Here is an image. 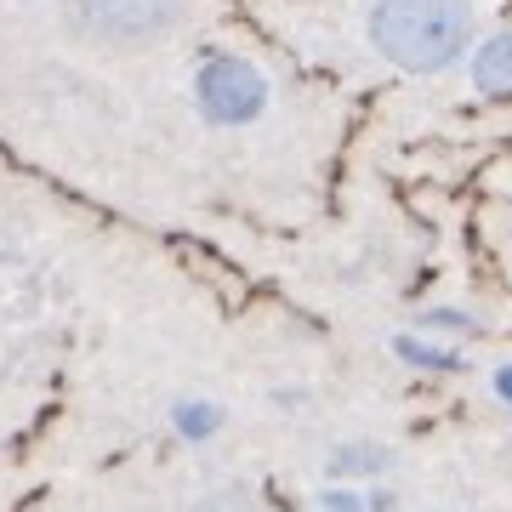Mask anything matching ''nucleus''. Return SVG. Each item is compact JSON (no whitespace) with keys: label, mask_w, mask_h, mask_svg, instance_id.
Wrapping results in <instances>:
<instances>
[{"label":"nucleus","mask_w":512,"mask_h":512,"mask_svg":"<svg viewBox=\"0 0 512 512\" xmlns=\"http://www.w3.org/2000/svg\"><path fill=\"white\" fill-rule=\"evenodd\" d=\"M490 393H495V404H507V410H512V359L490 376Z\"/></svg>","instance_id":"9b49d317"},{"label":"nucleus","mask_w":512,"mask_h":512,"mask_svg":"<svg viewBox=\"0 0 512 512\" xmlns=\"http://www.w3.org/2000/svg\"><path fill=\"white\" fill-rule=\"evenodd\" d=\"M188 512H274V507H262L256 495H239V490H217V495H205V501H194Z\"/></svg>","instance_id":"9d476101"},{"label":"nucleus","mask_w":512,"mask_h":512,"mask_svg":"<svg viewBox=\"0 0 512 512\" xmlns=\"http://www.w3.org/2000/svg\"><path fill=\"white\" fill-rule=\"evenodd\" d=\"M188 0H80L74 18L103 46H148L183 23Z\"/></svg>","instance_id":"7ed1b4c3"},{"label":"nucleus","mask_w":512,"mask_h":512,"mask_svg":"<svg viewBox=\"0 0 512 512\" xmlns=\"http://www.w3.org/2000/svg\"><path fill=\"white\" fill-rule=\"evenodd\" d=\"M194 97H200L205 120H217V126H251L256 114L268 109V74L256 69L251 57H234V52H211L194 74Z\"/></svg>","instance_id":"f03ea898"},{"label":"nucleus","mask_w":512,"mask_h":512,"mask_svg":"<svg viewBox=\"0 0 512 512\" xmlns=\"http://www.w3.org/2000/svg\"><path fill=\"white\" fill-rule=\"evenodd\" d=\"M467 80H473L478 97L490 103H512V29H495L473 46L467 57Z\"/></svg>","instance_id":"20e7f679"},{"label":"nucleus","mask_w":512,"mask_h":512,"mask_svg":"<svg viewBox=\"0 0 512 512\" xmlns=\"http://www.w3.org/2000/svg\"><path fill=\"white\" fill-rule=\"evenodd\" d=\"M393 359L410 370H421V376H456V370H467V353L456 348V342H433V330H399L393 336Z\"/></svg>","instance_id":"39448f33"},{"label":"nucleus","mask_w":512,"mask_h":512,"mask_svg":"<svg viewBox=\"0 0 512 512\" xmlns=\"http://www.w3.org/2000/svg\"><path fill=\"white\" fill-rule=\"evenodd\" d=\"M421 330H444V336H473L478 313L467 308H421Z\"/></svg>","instance_id":"1a4fd4ad"},{"label":"nucleus","mask_w":512,"mask_h":512,"mask_svg":"<svg viewBox=\"0 0 512 512\" xmlns=\"http://www.w3.org/2000/svg\"><path fill=\"white\" fill-rule=\"evenodd\" d=\"M217 427H222V410H217V404H205V399L177 404V433H183V439H211Z\"/></svg>","instance_id":"0eeeda50"},{"label":"nucleus","mask_w":512,"mask_h":512,"mask_svg":"<svg viewBox=\"0 0 512 512\" xmlns=\"http://www.w3.org/2000/svg\"><path fill=\"white\" fill-rule=\"evenodd\" d=\"M313 507H319V512H370V490H359V484H342V478H336V484H325V490H319V501H313Z\"/></svg>","instance_id":"6e6552de"},{"label":"nucleus","mask_w":512,"mask_h":512,"mask_svg":"<svg viewBox=\"0 0 512 512\" xmlns=\"http://www.w3.org/2000/svg\"><path fill=\"white\" fill-rule=\"evenodd\" d=\"M370 46L404 74L456 69L473 40V6L467 0H376L370 6Z\"/></svg>","instance_id":"f257e3e1"},{"label":"nucleus","mask_w":512,"mask_h":512,"mask_svg":"<svg viewBox=\"0 0 512 512\" xmlns=\"http://www.w3.org/2000/svg\"><path fill=\"white\" fill-rule=\"evenodd\" d=\"M387 450L382 444H370V439H348V444H336L325 461V473L330 478H342V484H353V478H382L387 473Z\"/></svg>","instance_id":"423d86ee"}]
</instances>
